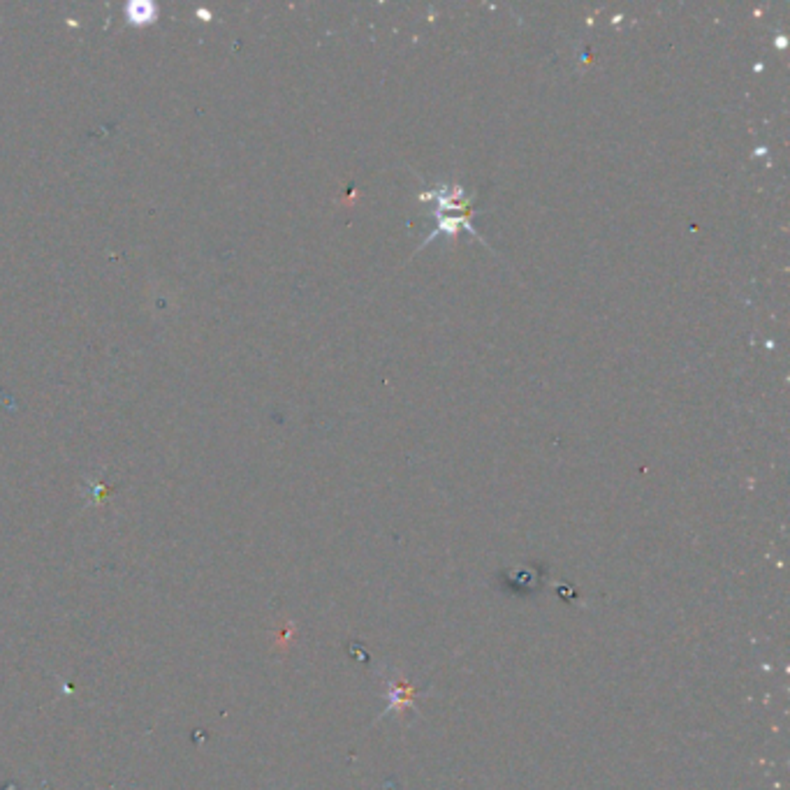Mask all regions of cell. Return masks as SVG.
Instances as JSON below:
<instances>
[{
    "label": "cell",
    "instance_id": "cell-1",
    "mask_svg": "<svg viewBox=\"0 0 790 790\" xmlns=\"http://www.w3.org/2000/svg\"><path fill=\"white\" fill-rule=\"evenodd\" d=\"M128 15H130V21H135V24H147V21L156 19V5H151V3H132V5H128Z\"/></svg>",
    "mask_w": 790,
    "mask_h": 790
}]
</instances>
